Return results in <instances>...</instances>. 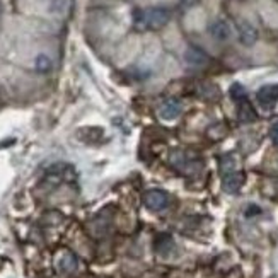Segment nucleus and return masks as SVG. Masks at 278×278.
<instances>
[{
    "mask_svg": "<svg viewBox=\"0 0 278 278\" xmlns=\"http://www.w3.org/2000/svg\"><path fill=\"white\" fill-rule=\"evenodd\" d=\"M169 19H171L169 11H165L162 7H154V9L144 11V26L147 27H152V29L164 27L165 24L169 22Z\"/></svg>",
    "mask_w": 278,
    "mask_h": 278,
    "instance_id": "obj_1",
    "label": "nucleus"
},
{
    "mask_svg": "<svg viewBox=\"0 0 278 278\" xmlns=\"http://www.w3.org/2000/svg\"><path fill=\"white\" fill-rule=\"evenodd\" d=\"M144 203L147 205V208H150V210L160 212L164 210V208H168L169 197L168 193L160 191V189H149V191L144 194Z\"/></svg>",
    "mask_w": 278,
    "mask_h": 278,
    "instance_id": "obj_2",
    "label": "nucleus"
},
{
    "mask_svg": "<svg viewBox=\"0 0 278 278\" xmlns=\"http://www.w3.org/2000/svg\"><path fill=\"white\" fill-rule=\"evenodd\" d=\"M258 102L263 106V108H273V106L278 102V84H268L263 86L260 91H258Z\"/></svg>",
    "mask_w": 278,
    "mask_h": 278,
    "instance_id": "obj_3",
    "label": "nucleus"
},
{
    "mask_svg": "<svg viewBox=\"0 0 278 278\" xmlns=\"http://www.w3.org/2000/svg\"><path fill=\"white\" fill-rule=\"evenodd\" d=\"M246 181V176L244 173H241V171H232V173H229L224 176L222 179V188L226 193H237L239 189L242 188V184Z\"/></svg>",
    "mask_w": 278,
    "mask_h": 278,
    "instance_id": "obj_4",
    "label": "nucleus"
},
{
    "mask_svg": "<svg viewBox=\"0 0 278 278\" xmlns=\"http://www.w3.org/2000/svg\"><path fill=\"white\" fill-rule=\"evenodd\" d=\"M184 60H186L188 65H191V67H203V65H207L210 58H208V55L202 50V48L189 46V48H186V51H184Z\"/></svg>",
    "mask_w": 278,
    "mask_h": 278,
    "instance_id": "obj_5",
    "label": "nucleus"
},
{
    "mask_svg": "<svg viewBox=\"0 0 278 278\" xmlns=\"http://www.w3.org/2000/svg\"><path fill=\"white\" fill-rule=\"evenodd\" d=\"M181 111H183V106L178 99H168L160 106L159 113H160V118L164 120H176L178 116L181 115Z\"/></svg>",
    "mask_w": 278,
    "mask_h": 278,
    "instance_id": "obj_6",
    "label": "nucleus"
},
{
    "mask_svg": "<svg viewBox=\"0 0 278 278\" xmlns=\"http://www.w3.org/2000/svg\"><path fill=\"white\" fill-rule=\"evenodd\" d=\"M208 31H210L212 38H215L217 41H227L229 38H231V26H229V22L222 21V19H218V21H213L210 24V27H208Z\"/></svg>",
    "mask_w": 278,
    "mask_h": 278,
    "instance_id": "obj_7",
    "label": "nucleus"
},
{
    "mask_svg": "<svg viewBox=\"0 0 278 278\" xmlns=\"http://www.w3.org/2000/svg\"><path fill=\"white\" fill-rule=\"evenodd\" d=\"M239 40L242 45L251 46L255 45L258 40V31L255 26H251L249 22H241L239 24Z\"/></svg>",
    "mask_w": 278,
    "mask_h": 278,
    "instance_id": "obj_8",
    "label": "nucleus"
},
{
    "mask_svg": "<svg viewBox=\"0 0 278 278\" xmlns=\"http://www.w3.org/2000/svg\"><path fill=\"white\" fill-rule=\"evenodd\" d=\"M77 268V258L72 253L65 251L63 255L58 258V270L63 273H70Z\"/></svg>",
    "mask_w": 278,
    "mask_h": 278,
    "instance_id": "obj_9",
    "label": "nucleus"
},
{
    "mask_svg": "<svg viewBox=\"0 0 278 278\" xmlns=\"http://www.w3.org/2000/svg\"><path fill=\"white\" fill-rule=\"evenodd\" d=\"M237 116H239V121H241V123H251V121L256 120V111L253 109V106L247 101H242L241 106H239Z\"/></svg>",
    "mask_w": 278,
    "mask_h": 278,
    "instance_id": "obj_10",
    "label": "nucleus"
},
{
    "mask_svg": "<svg viewBox=\"0 0 278 278\" xmlns=\"http://www.w3.org/2000/svg\"><path fill=\"white\" fill-rule=\"evenodd\" d=\"M34 68H36V72H40V74H48V72L53 68V62L51 58L45 55V53H41V55L36 57V60H34Z\"/></svg>",
    "mask_w": 278,
    "mask_h": 278,
    "instance_id": "obj_11",
    "label": "nucleus"
},
{
    "mask_svg": "<svg viewBox=\"0 0 278 278\" xmlns=\"http://www.w3.org/2000/svg\"><path fill=\"white\" fill-rule=\"evenodd\" d=\"M229 92H231V97L234 101H244L246 99V89H244V86H241L239 82L232 84Z\"/></svg>",
    "mask_w": 278,
    "mask_h": 278,
    "instance_id": "obj_12",
    "label": "nucleus"
},
{
    "mask_svg": "<svg viewBox=\"0 0 278 278\" xmlns=\"http://www.w3.org/2000/svg\"><path fill=\"white\" fill-rule=\"evenodd\" d=\"M234 165H236V160H234L232 157H224V159L220 160V169H222V173H224V174L232 173V171H234Z\"/></svg>",
    "mask_w": 278,
    "mask_h": 278,
    "instance_id": "obj_13",
    "label": "nucleus"
},
{
    "mask_svg": "<svg viewBox=\"0 0 278 278\" xmlns=\"http://www.w3.org/2000/svg\"><path fill=\"white\" fill-rule=\"evenodd\" d=\"M63 7H65V0H53L51 12H62Z\"/></svg>",
    "mask_w": 278,
    "mask_h": 278,
    "instance_id": "obj_14",
    "label": "nucleus"
},
{
    "mask_svg": "<svg viewBox=\"0 0 278 278\" xmlns=\"http://www.w3.org/2000/svg\"><path fill=\"white\" fill-rule=\"evenodd\" d=\"M270 136H271L273 144H276V145H278V123H275V125L271 126V130H270Z\"/></svg>",
    "mask_w": 278,
    "mask_h": 278,
    "instance_id": "obj_15",
    "label": "nucleus"
}]
</instances>
